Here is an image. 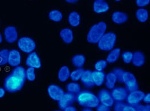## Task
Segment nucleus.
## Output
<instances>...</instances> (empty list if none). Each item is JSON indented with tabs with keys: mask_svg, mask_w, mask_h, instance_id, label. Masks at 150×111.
<instances>
[{
	"mask_svg": "<svg viewBox=\"0 0 150 111\" xmlns=\"http://www.w3.org/2000/svg\"><path fill=\"white\" fill-rule=\"evenodd\" d=\"M26 70L23 66L15 67L11 74L4 80V88L8 93H16L21 91L26 80Z\"/></svg>",
	"mask_w": 150,
	"mask_h": 111,
	"instance_id": "obj_1",
	"label": "nucleus"
},
{
	"mask_svg": "<svg viewBox=\"0 0 150 111\" xmlns=\"http://www.w3.org/2000/svg\"><path fill=\"white\" fill-rule=\"evenodd\" d=\"M75 100L82 107L86 108H95L100 104L98 97L89 91H80L76 96Z\"/></svg>",
	"mask_w": 150,
	"mask_h": 111,
	"instance_id": "obj_2",
	"label": "nucleus"
},
{
	"mask_svg": "<svg viewBox=\"0 0 150 111\" xmlns=\"http://www.w3.org/2000/svg\"><path fill=\"white\" fill-rule=\"evenodd\" d=\"M107 25L105 22L101 21L93 25L89 30L87 37V41L90 43H97L106 31Z\"/></svg>",
	"mask_w": 150,
	"mask_h": 111,
	"instance_id": "obj_3",
	"label": "nucleus"
},
{
	"mask_svg": "<svg viewBox=\"0 0 150 111\" xmlns=\"http://www.w3.org/2000/svg\"><path fill=\"white\" fill-rule=\"evenodd\" d=\"M116 35L115 33L110 32L103 35L98 42V47L102 51H109L112 50L115 45Z\"/></svg>",
	"mask_w": 150,
	"mask_h": 111,
	"instance_id": "obj_4",
	"label": "nucleus"
},
{
	"mask_svg": "<svg viewBox=\"0 0 150 111\" xmlns=\"http://www.w3.org/2000/svg\"><path fill=\"white\" fill-rule=\"evenodd\" d=\"M17 44L21 51L25 53L33 52L36 48V44L34 40L28 37L21 38L17 42Z\"/></svg>",
	"mask_w": 150,
	"mask_h": 111,
	"instance_id": "obj_5",
	"label": "nucleus"
},
{
	"mask_svg": "<svg viewBox=\"0 0 150 111\" xmlns=\"http://www.w3.org/2000/svg\"><path fill=\"white\" fill-rule=\"evenodd\" d=\"M122 83L126 86L127 90L130 92L138 90V85L135 76L130 72H124L122 77Z\"/></svg>",
	"mask_w": 150,
	"mask_h": 111,
	"instance_id": "obj_6",
	"label": "nucleus"
},
{
	"mask_svg": "<svg viewBox=\"0 0 150 111\" xmlns=\"http://www.w3.org/2000/svg\"><path fill=\"white\" fill-rule=\"evenodd\" d=\"M144 95V93L141 90H136L132 91L127 96V102L129 105L136 107L139 104L140 102L143 100Z\"/></svg>",
	"mask_w": 150,
	"mask_h": 111,
	"instance_id": "obj_7",
	"label": "nucleus"
},
{
	"mask_svg": "<svg viewBox=\"0 0 150 111\" xmlns=\"http://www.w3.org/2000/svg\"><path fill=\"white\" fill-rule=\"evenodd\" d=\"M25 65L29 67H33L34 69L41 68L42 63L38 55L35 52L29 53L25 61Z\"/></svg>",
	"mask_w": 150,
	"mask_h": 111,
	"instance_id": "obj_8",
	"label": "nucleus"
},
{
	"mask_svg": "<svg viewBox=\"0 0 150 111\" xmlns=\"http://www.w3.org/2000/svg\"><path fill=\"white\" fill-rule=\"evenodd\" d=\"M5 39L8 43H14L18 40V33L16 28L14 26H8L5 29L4 32Z\"/></svg>",
	"mask_w": 150,
	"mask_h": 111,
	"instance_id": "obj_9",
	"label": "nucleus"
},
{
	"mask_svg": "<svg viewBox=\"0 0 150 111\" xmlns=\"http://www.w3.org/2000/svg\"><path fill=\"white\" fill-rule=\"evenodd\" d=\"M98 98L101 104L107 107H110L114 105V100L108 90L105 89L100 90L98 93Z\"/></svg>",
	"mask_w": 150,
	"mask_h": 111,
	"instance_id": "obj_10",
	"label": "nucleus"
},
{
	"mask_svg": "<svg viewBox=\"0 0 150 111\" xmlns=\"http://www.w3.org/2000/svg\"><path fill=\"white\" fill-rule=\"evenodd\" d=\"M21 61V56L20 52L17 49H12L9 51L7 63L12 67L19 66Z\"/></svg>",
	"mask_w": 150,
	"mask_h": 111,
	"instance_id": "obj_11",
	"label": "nucleus"
},
{
	"mask_svg": "<svg viewBox=\"0 0 150 111\" xmlns=\"http://www.w3.org/2000/svg\"><path fill=\"white\" fill-rule=\"evenodd\" d=\"M47 91L50 97L56 101H59L65 93L61 87L54 84L48 86Z\"/></svg>",
	"mask_w": 150,
	"mask_h": 111,
	"instance_id": "obj_12",
	"label": "nucleus"
},
{
	"mask_svg": "<svg viewBox=\"0 0 150 111\" xmlns=\"http://www.w3.org/2000/svg\"><path fill=\"white\" fill-rule=\"evenodd\" d=\"M76 96L70 93H64L61 99L58 101L59 107L62 110H65L67 107L71 105L75 100Z\"/></svg>",
	"mask_w": 150,
	"mask_h": 111,
	"instance_id": "obj_13",
	"label": "nucleus"
},
{
	"mask_svg": "<svg viewBox=\"0 0 150 111\" xmlns=\"http://www.w3.org/2000/svg\"><path fill=\"white\" fill-rule=\"evenodd\" d=\"M114 100L116 102H123L128 96V90L123 87H117L112 90L111 93Z\"/></svg>",
	"mask_w": 150,
	"mask_h": 111,
	"instance_id": "obj_14",
	"label": "nucleus"
},
{
	"mask_svg": "<svg viewBox=\"0 0 150 111\" xmlns=\"http://www.w3.org/2000/svg\"><path fill=\"white\" fill-rule=\"evenodd\" d=\"M82 84L88 88H93L95 86L92 78V71L90 70H84L81 78Z\"/></svg>",
	"mask_w": 150,
	"mask_h": 111,
	"instance_id": "obj_15",
	"label": "nucleus"
},
{
	"mask_svg": "<svg viewBox=\"0 0 150 111\" xmlns=\"http://www.w3.org/2000/svg\"><path fill=\"white\" fill-rule=\"evenodd\" d=\"M109 8V4L104 1H95L93 3V10L97 14L106 13Z\"/></svg>",
	"mask_w": 150,
	"mask_h": 111,
	"instance_id": "obj_16",
	"label": "nucleus"
},
{
	"mask_svg": "<svg viewBox=\"0 0 150 111\" xmlns=\"http://www.w3.org/2000/svg\"><path fill=\"white\" fill-rule=\"evenodd\" d=\"M112 20L117 24H122L125 23L128 20V15L122 11H115L112 14Z\"/></svg>",
	"mask_w": 150,
	"mask_h": 111,
	"instance_id": "obj_17",
	"label": "nucleus"
},
{
	"mask_svg": "<svg viewBox=\"0 0 150 111\" xmlns=\"http://www.w3.org/2000/svg\"><path fill=\"white\" fill-rule=\"evenodd\" d=\"M60 35L63 42L67 44H70L73 41V32L69 28L62 29L60 33Z\"/></svg>",
	"mask_w": 150,
	"mask_h": 111,
	"instance_id": "obj_18",
	"label": "nucleus"
},
{
	"mask_svg": "<svg viewBox=\"0 0 150 111\" xmlns=\"http://www.w3.org/2000/svg\"><path fill=\"white\" fill-rule=\"evenodd\" d=\"M92 78L95 85L101 86L104 83L105 75L103 71H95L92 72Z\"/></svg>",
	"mask_w": 150,
	"mask_h": 111,
	"instance_id": "obj_19",
	"label": "nucleus"
},
{
	"mask_svg": "<svg viewBox=\"0 0 150 111\" xmlns=\"http://www.w3.org/2000/svg\"><path fill=\"white\" fill-rule=\"evenodd\" d=\"M132 62L136 67L142 66L145 63V56L142 52L138 51L133 53Z\"/></svg>",
	"mask_w": 150,
	"mask_h": 111,
	"instance_id": "obj_20",
	"label": "nucleus"
},
{
	"mask_svg": "<svg viewBox=\"0 0 150 111\" xmlns=\"http://www.w3.org/2000/svg\"><path fill=\"white\" fill-rule=\"evenodd\" d=\"M68 22L71 27H76L79 26L81 22L80 15L76 11L71 12L69 15Z\"/></svg>",
	"mask_w": 150,
	"mask_h": 111,
	"instance_id": "obj_21",
	"label": "nucleus"
},
{
	"mask_svg": "<svg viewBox=\"0 0 150 111\" xmlns=\"http://www.w3.org/2000/svg\"><path fill=\"white\" fill-rule=\"evenodd\" d=\"M70 72L68 67L64 66L62 67L58 72V79L62 82L66 81L70 77Z\"/></svg>",
	"mask_w": 150,
	"mask_h": 111,
	"instance_id": "obj_22",
	"label": "nucleus"
},
{
	"mask_svg": "<svg viewBox=\"0 0 150 111\" xmlns=\"http://www.w3.org/2000/svg\"><path fill=\"white\" fill-rule=\"evenodd\" d=\"M106 81L105 83V85L106 88L109 89H112L114 88L115 85L117 78L115 75L112 72L108 74V75L106 76Z\"/></svg>",
	"mask_w": 150,
	"mask_h": 111,
	"instance_id": "obj_23",
	"label": "nucleus"
},
{
	"mask_svg": "<svg viewBox=\"0 0 150 111\" xmlns=\"http://www.w3.org/2000/svg\"><path fill=\"white\" fill-rule=\"evenodd\" d=\"M120 51H121L120 49L118 48L112 49L110 52L109 54L107 57V58H106L107 63H115L120 57Z\"/></svg>",
	"mask_w": 150,
	"mask_h": 111,
	"instance_id": "obj_24",
	"label": "nucleus"
},
{
	"mask_svg": "<svg viewBox=\"0 0 150 111\" xmlns=\"http://www.w3.org/2000/svg\"><path fill=\"white\" fill-rule=\"evenodd\" d=\"M73 65L78 68H81L86 62V57L83 55H76L72 58L71 60Z\"/></svg>",
	"mask_w": 150,
	"mask_h": 111,
	"instance_id": "obj_25",
	"label": "nucleus"
},
{
	"mask_svg": "<svg viewBox=\"0 0 150 111\" xmlns=\"http://www.w3.org/2000/svg\"><path fill=\"white\" fill-rule=\"evenodd\" d=\"M136 16L138 21L144 22L148 20L149 13L147 10L144 8H139L136 11Z\"/></svg>",
	"mask_w": 150,
	"mask_h": 111,
	"instance_id": "obj_26",
	"label": "nucleus"
},
{
	"mask_svg": "<svg viewBox=\"0 0 150 111\" xmlns=\"http://www.w3.org/2000/svg\"><path fill=\"white\" fill-rule=\"evenodd\" d=\"M48 18L52 21L59 22L62 21L63 15L60 11L58 10H53L49 13Z\"/></svg>",
	"mask_w": 150,
	"mask_h": 111,
	"instance_id": "obj_27",
	"label": "nucleus"
},
{
	"mask_svg": "<svg viewBox=\"0 0 150 111\" xmlns=\"http://www.w3.org/2000/svg\"><path fill=\"white\" fill-rule=\"evenodd\" d=\"M67 89L68 91L73 94H78L81 91L80 85L76 83H70L67 85Z\"/></svg>",
	"mask_w": 150,
	"mask_h": 111,
	"instance_id": "obj_28",
	"label": "nucleus"
},
{
	"mask_svg": "<svg viewBox=\"0 0 150 111\" xmlns=\"http://www.w3.org/2000/svg\"><path fill=\"white\" fill-rule=\"evenodd\" d=\"M9 51L7 49H3L0 51V66L6 65L8 61Z\"/></svg>",
	"mask_w": 150,
	"mask_h": 111,
	"instance_id": "obj_29",
	"label": "nucleus"
},
{
	"mask_svg": "<svg viewBox=\"0 0 150 111\" xmlns=\"http://www.w3.org/2000/svg\"><path fill=\"white\" fill-rule=\"evenodd\" d=\"M84 71V69H83L82 68H79L78 69L73 71L71 73H70V75L71 79L74 81H78L79 80L81 79Z\"/></svg>",
	"mask_w": 150,
	"mask_h": 111,
	"instance_id": "obj_30",
	"label": "nucleus"
},
{
	"mask_svg": "<svg viewBox=\"0 0 150 111\" xmlns=\"http://www.w3.org/2000/svg\"><path fill=\"white\" fill-rule=\"evenodd\" d=\"M26 79L29 81H34L35 80V69L33 67H28L25 71Z\"/></svg>",
	"mask_w": 150,
	"mask_h": 111,
	"instance_id": "obj_31",
	"label": "nucleus"
},
{
	"mask_svg": "<svg viewBox=\"0 0 150 111\" xmlns=\"http://www.w3.org/2000/svg\"><path fill=\"white\" fill-rule=\"evenodd\" d=\"M107 65H108V63L106 61L104 60H101L96 63L95 67L96 71H103V70L106 67Z\"/></svg>",
	"mask_w": 150,
	"mask_h": 111,
	"instance_id": "obj_32",
	"label": "nucleus"
},
{
	"mask_svg": "<svg viewBox=\"0 0 150 111\" xmlns=\"http://www.w3.org/2000/svg\"><path fill=\"white\" fill-rule=\"evenodd\" d=\"M133 53L130 51L124 52L122 54L123 61L126 63H129L132 61Z\"/></svg>",
	"mask_w": 150,
	"mask_h": 111,
	"instance_id": "obj_33",
	"label": "nucleus"
},
{
	"mask_svg": "<svg viewBox=\"0 0 150 111\" xmlns=\"http://www.w3.org/2000/svg\"><path fill=\"white\" fill-rule=\"evenodd\" d=\"M124 72V71L121 69H115L113 70L112 72L115 75L117 80L120 83H122V77Z\"/></svg>",
	"mask_w": 150,
	"mask_h": 111,
	"instance_id": "obj_34",
	"label": "nucleus"
},
{
	"mask_svg": "<svg viewBox=\"0 0 150 111\" xmlns=\"http://www.w3.org/2000/svg\"><path fill=\"white\" fill-rule=\"evenodd\" d=\"M127 104L122 102H117L114 107V111H123L124 108Z\"/></svg>",
	"mask_w": 150,
	"mask_h": 111,
	"instance_id": "obj_35",
	"label": "nucleus"
},
{
	"mask_svg": "<svg viewBox=\"0 0 150 111\" xmlns=\"http://www.w3.org/2000/svg\"><path fill=\"white\" fill-rule=\"evenodd\" d=\"M137 111H150V107L149 105H143L141 104H138L136 107Z\"/></svg>",
	"mask_w": 150,
	"mask_h": 111,
	"instance_id": "obj_36",
	"label": "nucleus"
},
{
	"mask_svg": "<svg viewBox=\"0 0 150 111\" xmlns=\"http://www.w3.org/2000/svg\"><path fill=\"white\" fill-rule=\"evenodd\" d=\"M150 0H136V5L139 7H143L149 4Z\"/></svg>",
	"mask_w": 150,
	"mask_h": 111,
	"instance_id": "obj_37",
	"label": "nucleus"
},
{
	"mask_svg": "<svg viewBox=\"0 0 150 111\" xmlns=\"http://www.w3.org/2000/svg\"><path fill=\"white\" fill-rule=\"evenodd\" d=\"M97 111H110V107L103 104H99L97 107Z\"/></svg>",
	"mask_w": 150,
	"mask_h": 111,
	"instance_id": "obj_38",
	"label": "nucleus"
},
{
	"mask_svg": "<svg viewBox=\"0 0 150 111\" xmlns=\"http://www.w3.org/2000/svg\"><path fill=\"white\" fill-rule=\"evenodd\" d=\"M123 111H137V110L135 107L130 105H126Z\"/></svg>",
	"mask_w": 150,
	"mask_h": 111,
	"instance_id": "obj_39",
	"label": "nucleus"
},
{
	"mask_svg": "<svg viewBox=\"0 0 150 111\" xmlns=\"http://www.w3.org/2000/svg\"><path fill=\"white\" fill-rule=\"evenodd\" d=\"M143 100L145 103H147V104H149L150 103V94L149 93L144 95V97L143 98Z\"/></svg>",
	"mask_w": 150,
	"mask_h": 111,
	"instance_id": "obj_40",
	"label": "nucleus"
},
{
	"mask_svg": "<svg viewBox=\"0 0 150 111\" xmlns=\"http://www.w3.org/2000/svg\"><path fill=\"white\" fill-rule=\"evenodd\" d=\"M64 111H77L76 108L74 107V106H72V105H70L68 107H67L65 110Z\"/></svg>",
	"mask_w": 150,
	"mask_h": 111,
	"instance_id": "obj_41",
	"label": "nucleus"
},
{
	"mask_svg": "<svg viewBox=\"0 0 150 111\" xmlns=\"http://www.w3.org/2000/svg\"><path fill=\"white\" fill-rule=\"evenodd\" d=\"M6 90L3 88H0V98L4 97L5 95Z\"/></svg>",
	"mask_w": 150,
	"mask_h": 111,
	"instance_id": "obj_42",
	"label": "nucleus"
},
{
	"mask_svg": "<svg viewBox=\"0 0 150 111\" xmlns=\"http://www.w3.org/2000/svg\"><path fill=\"white\" fill-rule=\"evenodd\" d=\"M67 2H68L69 4H74L76 3V2H78L79 0H65Z\"/></svg>",
	"mask_w": 150,
	"mask_h": 111,
	"instance_id": "obj_43",
	"label": "nucleus"
},
{
	"mask_svg": "<svg viewBox=\"0 0 150 111\" xmlns=\"http://www.w3.org/2000/svg\"><path fill=\"white\" fill-rule=\"evenodd\" d=\"M82 111H93L92 109L89 108H85V109H83Z\"/></svg>",
	"mask_w": 150,
	"mask_h": 111,
	"instance_id": "obj_44",
	"label": "nucleus"
},
{
	"mask_svg": "<svg viewBox=\"0 0 150 111\" xmlns=\"http://www.w3.org/2000/svg\"><path fill=\"white\" fill-rule=\"evenodd\" d=\"M2 41H3V38H2V36L1 33H0V44L2 42Z\"/></svg>",
	"mask_w": 150,
	"mask_h": 111,
	"instance_id": "obj_45",
	"label": "nucleus"
},
{
	"mask_svg": "<svg viewBox=\"0 0 150 111\" xmlns=\"http://www.w3.org/2000/svg\"><path fill=\"white\" fill-rule=\"evenodd\" d=\"M115 1H116V2H119V1H120L121 0H115Z\"/></svg>",
	"mask_w": 150,
	"mask_h": 111,
	"instance_id": "obj_46",
	"label": "nucleus"
},
{
	"mask_svg": "<svg viewBox=\"0 0 150 111\" xmlns=\"http://www.w3.org/2000/svg\"><path fill=\"white\" fill-rule=\"evenodd\" d=\"M95 1H104V0H95Z\"/></svg>",
	"mask_w": 150,
	"mask_h": 111,
	"instance_id": "obj_47",
	"label": "nucleus"
},
{
	"mask_svg": "<svg viewBox=\"0 0 150 111\" xmlns=\"http://www.w3.org/2000/svg\"></svg>",
	"mask_w": 150,
	"mask_h": 111,
	"instance_id": "obj_48",
	"label": "nucleus"
}]
</instances>
